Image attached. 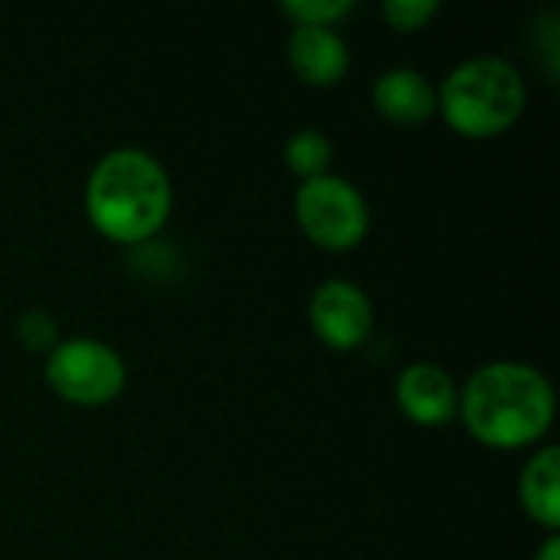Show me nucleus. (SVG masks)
<instances>
[{
  "label": "nucleus",
  "mask_w": 560,
  "mask_h": 560,
  "mask_svg": "<svg viewBox=\"0 0 560 560\" xmlns=\"http://www.w3.org/2000/svg\"><path fill=\"white\" fill-rule=\"evenodd\" d=\"M459 417L482 446L522 450L551 430L555 390L538 368L495 361L479 368L459 390Z\"/></svg>",
  "instance_id": "nucleus-1"
},
{
  "label": "nucleus",
  "mask_w": 560,
  "mask_h": 560,
  "mask_svg": "<svg viewBox=\"0 0 560 560\" xmlns=\"http://www.w3.org/2000/svg\"><path fill=\"white\" fill-rule=\"evenodd\" d=\"M171 177L141 148L108 151L89 174L85 210L92 226L112 243L154 236L171 213Z\"/></svg>",
  "instance_id": "nucleus-2"
},
{
  "label": "nucleus",
  "mask_w": 560,
  "mask_h": 560,
  "mask_svg": "<svg viewBox=\"0 0 560 560\" xmlns=\"http://www.w3.org/2000/svg\"><path fill=\"white\" fill-rule=\"evenodd\" d=\"M436 108H443L450 128L459 135L495 138L525 112V79L509 59L479 56L446 75Z\"/></svg>",
  "instance_id": "nucleus-3"
},
{
  "label": "nucleus",
  "mask_w": 560,
  "mask_h": 560,
  "mask_svg": "<svg viewBox=\"0 0 560 560\" xmlns=\"http://www.w3.org/2000/svg\"><path fill=\"white\" fill-rule=\"evenodd\" d=\"M295 220L302 233L331 253L354 249L368 236V207L354 184L335 174L305 180L295 194Z\"/></svg>",
  "instance_id": "nucleus-4"
},
{
  "label": "nucleus",
  "mask_w": 560,
  "mask_h": 560,
  "mask_svg": "<svg viewBox=\"0 0 560 560\" xmlns=\"http://www.w3.org/2000/svg\"><path fill=\"white\" fill-rule=\"evenodd\" d=\"M46 384L56 397L79 407L112 404L125 387V361L95 338H69L49 351Z\"/></svg>",
  "instance_id": "nucleus-5"
},
{
  "label": "nucleus",
  "mask_w": 560,
  "mask_h": 560,
  "mask_svg": "<svg viewBox=\"0 0 560 560\" xmlns=\"http://www.w3.org/2000/svg\"><path fill=\"white\" fill-rule=\"evenodd\" d=\"M312 328L331 351H354L374 331V305L361 285L348 279H328L315 289L308 305Z\"/></svg>",
  "instance_id": "nucleus-6"
},
{
  "label": "nucleus",
  "mask_w": 560,
  "mask_h": 560,
  "mask_svg": "<svg viewBox=\"0 0 560 560\" xmlns=\"http://www.w3.org/2000/svg\"><path fill=\"white\" fill-rule=\"evenodd\" d=\"M397 407L417 427H446L459 413V387L446 368L417 361L397 374Z\"/></svg>",
  "instance_id": "nucleus-7"
},
{
  "label": "nucleus",
  "mask_w": 560,
  "mask_h": 560,
  "mask_svg": "<svg viewBox=\"0 0 560 560\" xmlns=\"http://www.w3.org/2000/svg\"><path fill=\"white\" fill-rule=\"evenodd\" d=\"M289 66L308 85H335L345 79L351 52L335 26H295L289 33Z\"/></svg>",
  "instance_id": "nucleus-8"
},
{
  "label": "nucleus",
  "mask_w": 560,
  "mask_h": 560,
  "mask_svg": "<svg viewBox=\"0 0 560 560\" xmlns=\"http://www.w3.org/2000/svg\"><path fill=\"white\" fill-rule=\"evenodd\" d=\"M374 108L394 125H420L436 112V89L417 69H387L374 85Z\"/></svg>",
  "instance_id": "nucleus-9"
},
{
  "label": "nucleus",
  "mask_w": 560,
  "mask_h": 560,
  "mask_svg": "<svg viewBox=\"0 0 560 560\" xmlns=\"http://www.w3.org/2000/svg\"><path fill=\"white\" fill-rule=\"evenodd\" d=\"M522 505L528 518L548 532L560 528V453L558 446H545L535 459H528L522 482Z\"/></svg>",
  "instance_id": "nucleus-10"
},
{
  "label": "nucleus",
  "mask_w": 560,
  "mask_h": 560,
  "mask_svg": "<svg viewBox=\"0 0 560 560\" xmlns=\"http://www.w3.org/2000/svg\"><path fill=\"white\" fill-rule=\"evenodd\" d=\"M331 154V141L315 128H302L285 141V164L295 177H302V184L328 174Z\"/></svg>",
  "instance_id": "nucleus-11"
},
{
  "label": "nucleus",
  "mask_w": 560,
  "mask_h": 560,
  "mask_svg": "<svg viewBox=\"0 0 560 560\" xmlns=\"http://www.w3.org/2000/svg\"><path fill=\"white\" fill-rule=\"evenodd\" d=\"M354 10L351 0H289L282 3V13L295 26H335Z\"/></svg>",
  "instance_id": "nucleus-12"
},
{
  "label": "nucleus",
  "mask_w": 560,
  "mask_h": 560,
  "mask_svg": "<svg viewBox=\"0 0 560 560\" xmlns=\"http://www.w3.org/2000/svg\"><path fill=\"white\" fill-rule=\"evenodd\" d=\"M384 20L390 30L397 33H417L423 30L427 23H433V16L440 13V3L436 0H387L381 7Z\"/></svg>",
  "instance_id": "nucleus-13"
},
{
  "label": "nucleus",
  "mask_w": 560,
  "mask_h": 560,
  "mask_svg": "<svg viewBox=\"0 0 560 560\" xmlns=\"http://www.w3.org/2000/svg\"><path fill=\"white\" fill-rule=\"evenodd\" d=\"M16 338H20V345L26 351L39 354V351H52L59 345L56 341L59 338V328H56V322H52L49 312H23L16 318Z\"/></svg>",
  "instance_id": "nucleus-14"
},
{
  "label": "nucleus",
  "mask_w": 560,
  "mask_h": 560,
  "mask_svg": "<svg viewBox=\"0 0 560 560\" xmlns=\"http://www.w3.org/2000/svg\"><path fill=\"white\" fill-rule=\"evenodd\" d=\"M535 560H560V538L558 535H551L545 545H541V551H538V558Z\"/></svg>",
  "instance_id": "nucleus-15"
}]
</instances>
